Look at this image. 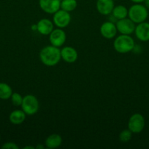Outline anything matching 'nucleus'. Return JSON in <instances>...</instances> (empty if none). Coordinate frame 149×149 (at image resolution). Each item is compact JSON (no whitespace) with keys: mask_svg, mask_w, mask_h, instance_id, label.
Wrapping results in <instances>:
<instances>
[{"mask_svg":"<svg viewBox=\"0 0 149 149\" xmlns=\"http://www.w3.org/2000/svg\"><path fill=\"white\" fill-rule=\"evenodd\" d=\"M39 59L44 65L47 66H54L59 63L61 57V49L53 45L46 46L41 49Z\"/></svg>","mask_w":149,"mask_h":149,"instance_id":"1","label":"nucleus"},{"mask_svg":"<svg viewBox=\"0 0 149 149\" xmlns=\"http://www.w3.org/2000/svg\"><path fill=\"white\" fill-rule=\"evenodd\" d=\"M135 46L134 41L130 35L121 34L115 38L113 42V47L116 52L125 54L133 50Z\"/></svg>","mask_w":149,"mask_h":149,"instance_id":"2","label":"nucleus"},{"mask_svg":"<svg viewBox=\"0 0 149 149\" xmlns=\"http://www.w3.org/2000/svg\"><path fill=\"white\" fill-rule=\"evenodd\" d=\"M128 16L134 23H140L145 21L148 16V8L141 4H135L128 10Z\"/></svg>","mask_w":149,"mask_h":149,"instance_id":"3","label":"nucleus"},{"mask_svg":"<svg viewBox=\"0 0 149 149\" xmlns=\"http://www.w3.org/2000/svg\"><path fill=\"white\" fill-rule=\"evenodd\" d=\"M21 109L28 116H32L39 111V104L37 98L33 95H27L23 98Z\"/></svg>","mask_w":149,"mask_h":149,"instance_id":"4","label":"nucleus"},{"mask_svg":"<svg viewBox=\"0 0 149 149\" xmlns=\"http://www.w3.org/2000/svg\"><path fill=\"white\" fill-rule=\"evenodd\" d=\"M145 125V118L140 113H134L128 121V129L132 133L137 134L143 130Z\"/></svg>","mask_w":149,"mask_h":149,"instance_id":"5","label":"nucleus"},{"mask_svg":"<svg viewBox=\"0 0 149 149\" xmlns=\"http://www.w3.org/2000/svg\"><path fill=\"white\" fill-rule=\"evenodd\" d=\"M53 21L58 28L64 29L70 24L71 21V16L69 12L61 9L53 14Z\"/></svg>","mask_w":149,"mask_h":149,"instance_id":"6","label":"nucleus"},{"mask_svg":"<svg viewBox=\"0 0 149 149\" xmlns=\"http://www.w3.org/2000/svg\"><path fill=\"white\" fill-rule=\"evenodd\" d=\"M117 28V31L121 34L131 35L135 30V23L130 20L129 18H123L121 20H118L115 24Z\"/></svg>","mask_w":149,"mask_h":149,"instance_id":"7","label":"nucleus"},{"mask_svg":"<svg viewBox=\"0 0 149 149\" xmlns=\"http://www.w3.org/2000/svg\"><path fill=\"white\" fill-rule=\"evenodd\" d=\"M67 36L62 29L58 28L56 29H53L49 34V40L51 45L53 46L60 47L62 46L66 42Z\"/></svg>","mask_w":149,"mask_h":149,"instance_id":"8","label":"nucleus"},{"mask_svg":"<svg viewBox=\"0 0 149 149\" xmlns=\"http://www.w3.org/2000/svg\"><path fill=\"white\" fill-rule=\"evenodd\" d=\"M41 10L48 14H54L61 9V0H39Z\"/></svg>","mask_w":149,"mask_h":149,"instance_id":"9","label":"nucleus"},{"mask_svg":"<svg viewBox=\"0 0 149 149\" xmlns=\"http://www.w3.org/2000/svg\"><path fill=\"white\" fill-rule=\"evenodd\" d=\"M117 28L115 23L112 21L105 22L100 27V33L105 39H112L117 33Z\"/></svg>","mask_w":149,"mask_h":149,"instance_id":"10","label":"nucleus"},{"mask_svg":"<svg viewBox=\"0 0 149 149\" xmlns=\"http://www.w3.org/2000/svg\"><path fill=\"white\" fill-rule=\"evenodd\" d=\"M135 36L141 42L149 41V23L142 22L138 23L134 30Z\"/></svg>","mask_w":149,"mask_h":149,"instance_id":"11","label":"nucleus"},{"mask_svg":"<svg viewBox=\"0 0 149 149\" xmlns=\"http://www.w3.org/2000/svg\"><path fill=\"white\" fill-rule=\"evenodd\" d=\"M61 57L66 63H73L77 60L78 54L74 48L67 46L61 49Z\"/></svg>","mask_w":149,"mask_h":149,"instance_id":"12","label":"nucleus"},{"mask_svg":"<svg viewBox=\"0 0 149 149\" xmlns=\"http://www.w3.org/2000/svg\"><path fill=\"white\" fill-rule=\"evenodd\" d=\"M114 7L113 0H97L96 1V10L103 15L111 14Z\"/></svg>","mask_w":149,"mask_h":149,"instance_id":"13","label":"nucleus"},{"mask_svg":"<svg viewBox=\"0 0 149 149\" xmlns=\"http://www.w3.org/2000/svg\"><path fill=\"white\" fill-rule=\"evenodd\" d=\"M37 30L42 35H49L53 30V23L48 18L39 20L37 23Z\"/></svg>","mask_w":149,"mask_h":149,"instance_id":"14","label":"nucleus"},{"mask_svg":"<svg viewBox=\"0 0 149 149\" xmlns=\"http://www.w3.org/2000/svg\"><path fill=\"white\" fill-rule=\"evenodd\" d=\"M26 114L23 110H15L10 113L9 120L13 125H20L25 121Z\"/></svg>","mask_w":149,"mask_h":149,"instance_id":"15","label":"nucleus"},{"mask_svg":"<svg viewBox=\"0 0 149 149\" xmlns=\"http://www.w3.org/2000/svg\"><path fill=\"white\" fill-rule=\"evenodd\" d=\"M62 143V138L58 134H52L45 140V146L48 148H56Z\"/></svg>","mask_w":149,"mask_h":149,"instance_id":"16","label":"nucleus"},{"mask_svg":"<svg viewBox=\"0 0 149 149\" xmlns=\"http://www.w3.org/2000/svg\"><path fill=\"white\" fill-rule=\"evenodd\" d=\"M112 15L117 20L125 18L128 15V10L124 5L115 6L112 11Z\"/></svg>","mask_w":149,"mask_h":149,"instance_id":"17","label":"nucleus"},{"mask_svg":"<svg viewBox=\"0 0 149 149\" xmlns=\"http://www.w3.org/2000/svg\"><path fill=\"white\" fill-rule=\"evenodd\" d=\"M13 90L11 87L7 83L0 82V99L8 100L11 97Z\"/></svg>","mask_w":149,"mask_h":149,"instance_id":"18","label":"nucleus"},{"mask_svg":"<svg viewBox=\"0 0 149 149\" xmlns=\"http://www.w3.org/2000/svg\"><path fill=\"white\" fill-rule=\"evenodd\" d=\"M77 2L76 0H61V9L67 12H72L77 7Z\"/></svg>","mask_w":149,"mask_h":149,"instance_id":"19","label":"nucleus"},{"mask_svg":"<svg viewBox=\"0 0 149 149\" xmlns=\"http://www.w3.org/2000/svg\"><path fill=\"white\" fill-rule=\"evenodd\" d=\"M23 97H22V95L18 93H13L12 94L11 97V101L13 103V106H20L22 104V102H23Z\"/></svg>","mask_w":149,"mask_h":149,"instance_id":"20","label":"nucleus"},{"mask_svg":"<svg viewBox=\"0 0 149 149\" xmlns=\"http://www.w3.org/2000/svg\"><path fill=\"white\" fill-rule=\"evenodd\" d=\"M131 136H132V132L129 130H124L119 134V140L121 142L127 143L131 140Z\"/></svg>","mask_w":149,"mask_h":149,"instance_id":"21","label":"nucleus"},{"mask_svg":"<svg viewBox=\"0 0 149 149\" xmlns=\"http://www.w3.org/2000/svg\"><path fill=\"white\" fill-rule=\"evenodd\" d=\"M1 148L3 149H18V146L13 142H7L1 146Z\"/></svg>","mask_w":149,"mask_h":149,"instance_id":"22","label":"nucleus"},{"mask_svg":"<svg viewBox=\"0 0 149 149\" xmlns=\"http://www.w3.org/2000/svg\"><path fill=\"white\" fill-rule=\"evenodd\" d=\"M131 1L135 4H140L142 2H144L145 0H131Z\"/></svg>","mask_w":149,"mask_h":149,"instance_id":"23","label":"nucleus"},{"mask_svg":"<svg viewBox=\"0 0 149 149\" xmlns=\"http://www.w3.org/2000/svg\"><path fill=\"white\" fill-rule=\"evenodd\" d=\"M36 149H44L45 148V146L42 145H37L36 147H35Z\"/></svg>","mask_w":149,"mask_h":149,"instance_id":"24","label":"nucleus"},{"mask_svg":"<svg viewBox=\"0 0 149 149\" xmlns=\"http://www.w3.org/2000/svg\"><path fill=\"white\" fill-rule=\"evenodd\" d=\"M145 6L147 7L148 9H149V0H145Z\"/></svg>","mask_w":149,"mask_h":149,"instance_id":"25","label":"nucleus"},{"mask_svg":"<svg viewBox=\"0 0 149 149\" xmlns=\"http://www.w3.org/2000/svg\"><path fill=\"white\" fill-rule=\"evenodd\" d=\"M24 149H28V148H30V149H34L35 148V147H34V146H25L24 148H23Z\"/></svg>","mask_w":149,"mask_h":149,"instance_id":"26","label":"nucleus"}]
</instances>
